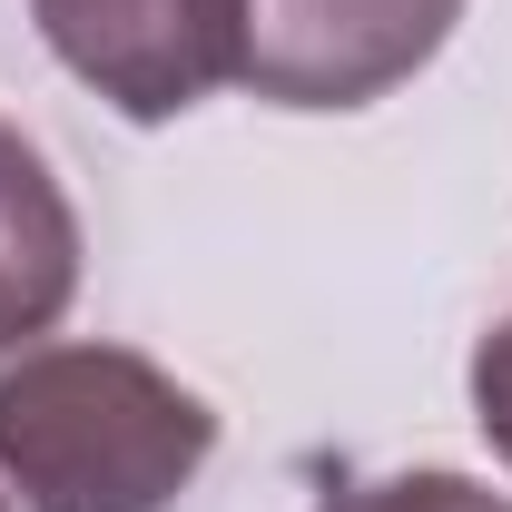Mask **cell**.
<instances>
[{
  "mask_svg": "<svg viewBox=\"0 0 512 512\" xmlns=\"http://www.w3.org/2000/svg\"><path fill=\"white\" fill-rule=\"evenodd\" d=\"M463 0H247V89L276 109H365L404 89Z\"/></svg>",
  "mask_w": 512,
  "mask_h": 512,
  "instance_id": "cell-3",
  "label": "cell"
},
{
  "mask_svg": "<svg viewBox=\"0 0 512 512\" xmlns=\"http://www.w3.org/2000/svg\"><path fill=\"white\" fill-rule=\"evenodd\" d=\"M0 512H10V503H0Z\"/></svg>",
  "mask_w": 512,
  "mask_h": 512,
  "instance_id": "cell-7",
  "label": "cell"
},
{
  "mask_svg": "<svg viewBox=\"0 0 512 512\" xmlns=\"http://www.w3.org/2000/svg\"><path fill=\"white\" fill-rule=\"evenodd\" d=\"M79 296V207L50 158L0 119V355L50 335Z\"/></svg>",
  "mask_w": 512,
  "mask_h": 512,
  "instance_id": "cell-4",
  "label": "cell"
},
{
  "mask_svg": "<svg viewBox=\"0 0 512 512\" xmlns=\"http://www.w3.org/2000/svg\"><path fill=\"white\" fill-rule=\"evenodd\" d=\"M316 512H503V493H483L473 473H375V483H345Z\"/></svg>",
  "mask_w": 512,
  "mask_h": 512,
  "instance_id": "cell-5",
  "label": "cell"
},
{
  "mask_svg": "<svg viewBox=\"0 0 512 512\" xmlns=\"http://www.w3.org/2000/svg\"><path fill=\"white\" fill-rule=\"evenodd\" d=\"M503 512H512V503H503Z\"/></svg>",
  "mask_w": 512,
  "mask_h": 512,
  "instance_id": "cell-8",
  "label": "cell"
},
{
  "mask_svg": "<svg viewBox=\"0 0 512 512\" xmlns=\"http://www.w3.org/2000/svg\"><path fill=\"white\" fill-rule=\"evenodd\" d=\"M473 424H483V444H493V463L512 473V316L473 345Z\"/></svg>",
  "mask_w": 512,
  "mask_h": 512,
  "instance_id": "cell-6",
  "label": "cell"
},
{
  "mask_svg": "<svg viewBox=\"0 0 512 512\" xmlns=\"http://www.w3.org/2000/svg\"><path fill=\"white\" fill-rule=\"evenodd\" d=\"M217 404L138 345H20L0 375V483L30 512H178Z\"/></svg>",
  "mask_w": 512,
  "mask_h": 512,
  "instance_id": "cell-1",
  "label": "cell"
},
{
  "mask_svg": "<svg viewBox=\"0 0 512 512\" xmlns=\"http://www.w3.org/2000/svg\"><path fill=\"white\" fill-rule=\"evenodd\" d=\"M30 20L50 60L138 128L247 79V0H30Z\"/></svg>",
  "mask_w": 512,
  "mask_h": 512,
  "instance_id": "cell-2",
  "label": "cell"
}]
</instances>
